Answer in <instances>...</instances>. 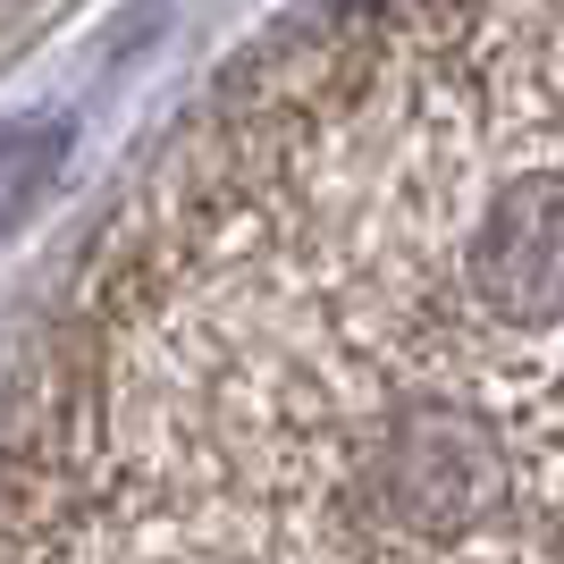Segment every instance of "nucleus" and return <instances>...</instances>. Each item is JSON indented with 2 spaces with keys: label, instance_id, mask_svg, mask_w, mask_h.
Here are the masks:
<instances>
[{
  "label": "nucleus",
  "instance_id": "obj_1",
  "mask_svg": "<svg viewBox=\"0 0 564 564\" xmlns=\"http://www.w3.org/2000/svg\"><path fill=\"white\" fill-rule=\"evenodd\" d=\"M0 564H564V531L286 379L94 346L0 455Z\"/></svg>",
  "mask_w": 564,
  "mask_h": 564
}]
</instances>
